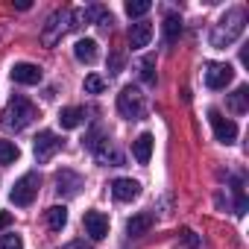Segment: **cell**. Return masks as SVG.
<instances>
[{
  "label": "cell",
  "mask_w": 249,
  "mask_h": 249,
  "mask_svg": "<svg viewBox=\"0 0 249 249\" xmlns=\"http://www.w3.org/2000/svg\"><path fill=\"white\" fill-rule=\"evenodd\" d=\"M243 30H246V12H243V9H229V12L217 21V27L211 30V47L226 50L229 44H234V41L243 36Z\"/></svg>",
  "instance_id": "6da1fadb"
},
{
  "label": "cell",
  "mask_w": 249,
  "mask_h": 249,
  "mask_svg": "<svg viewBox=\"0 0 249 249\" xmlns=\"http://www.w3.org/2000/svg\"><path fill=\"white\" fill-rule=\"evenodd\" d=\"M0 117H3V120H0V123H3V126L6 129H24V126H30V123H33V117H36V106L27 100V97H21V94H15L9 103H6V108H3V114H0Z\"/></svg>",
  "instance_id": "7a4b0ae2"
},
{
  "label": "cell",
  "mask_w": 249,
  "mask_h": 249,
  "mask_svg": "<svg viewBox=\"0 0 249 249\" xmlns=\"http://www.w3.org/2000/svg\"><path fill=\"white\" fill-rule=\"evenodd\" d=\"M117 111L126 117V120H138L144 114V94L135 85H126L117 94Z\"/></svg>",
  "instance_id": "3957f363"
},
{
  "label": "cell",
  "mask_w": 249,
  "mask_h": 249,
  "mask_svg": "<svg viewBox=\"0 0 249 249\" xmlns=\"http://www.w3.org/2000/svg\"><path fill=\"white\" fill-rule=\"evenodd\" d=\"M38 188H41V176L38 173H24L18 182H15V188H12V194H9V199L15 202V205H30L33 199H36V194H38Z\"/></svg>",
  "instance_id": "277c9868"
},
{
  "label": "cell",
  "mask_w": 249,
  "mask_h": 249,
  "mask_svg": "<svg viewBox=\"0 0 249 249\" xmlns=\"http://www.w3.org/2000/svg\"><path fill=\"white\" fill-rule=\"evenodd\" d=\"M71 30V12H53L50 18H47V24H44V30H41V41L47 44V47H53V44H59L62 41V36Z\"/></svg>",
  "instance_id": "5b68a950"
},
{
  "label": "cell",
  "mask_w": 249,
  "mask_h": 249,
  "mask_svg": "<svg viewBox=\"0 0 249 249\" xmlns=\"http://www.w3.org/2000/svg\"><path fill=\"white\" fill-rule=\"evenodd\" d=\"M208 123H211L214 138H217L220 144H234V138H237V123H234V120H229V117H223L217 108H211V111H208Z\"/></svg>",
  "instance_id": "8992f818"
},
{
  "label": "cell",
  "mask_w": 249,
  "mask_h": 249,
  "mask_svg": "<svg viewBox=\"0 0 249 249\" xmlns=\"http://www.w3.org/2000/svg\"><path fill=\"white\" fill-rule=\"evenodd\" d=\"M231 79H234L231 65H223V62H208V65H205V85H208V88L220 91V88H226Z\"/></svg>",
  "instance_id": "52a82bcc"
},
{
  "label": "cell",
  "mask_w": 249,
  "mask_h": 249,
  "mask_svg": "<svg viewBox=\"0 0 249 249\" xmlns=\"http://www.w3.org/2000/svg\"><path fill=\"white\" fill-rule=\"evenodd\" d=\"M62 150V138L56 135V132H41L38 138H36V144H33V153H36V161H50L56 153Z\"/></svg>",
  "instance_id": "ba28073f"
},
{
  "label": "cell",
  "mask_w": 249,
  "mask_h": 249,
  "mask_svg": "<svg viewBox=\"0 0 249 249\" xmlns=\"http://www.w3.org/2000/svg\"><path fill=\"white\" fill-rule=\"evenodd\" d=\"M82 226H85V234L91 240H103L108 234V217L103 211H85L82 217Z\"/></svg>",
  "instance_id": "9c48e42d"
},
{
  "label": "cell",
  "mask_w": 249,
  "mask_h": 249,
  "mask_svg": "<svg viewBox=\"0 0 249 249\" xmlns=\"http://www.w3.org/2000/svg\"><path fill=\"white\" fill-rule=\"evenodd\" d=\"M41 76H44L41 68L33 65V62H18V65L12 68V82H18V85H38Z\"/></svg>",
  "instance_id": "30bf717a"
},
{
  "label": "cell",
  "mask_w": 249,
  "mask_h": 249,
  "mask_svg": "<svg viewBox=\"0 0 249 249\" xmlns=\"http://www.w3.org/2000/svg\"><path fill=\"white\" fill-rule=\"evenodd\" d=\"M138 194H141V182H135V179H114L111 182V196L117 202H132V199H138Z\"/></svg>",
  "instance_id": "8fae6325"
},
{
  "label": "cell",
  "mask_w": 249,
  "mask_h": 249,
  "mask_svg": "<svg viewBox=\"0 0 249 249\" xmlns=\"http://www.w3.org/2000/svg\"><path fill=\"white\" fill-rule=\"evenodd\" d=\"M150 38H153V24L138 21V24H132V27H129V47H132V50L147 47V44H150Z\"/></svg>",
  "instance_id": "7c38bea8"
},
{
  "label": "cell",
  "mask_w": 249,
  "mask_h": 249,
  "mask_svg": "<svg viewBox=\"0 0 249 249\" xmlns=\"http://www.w3.org/2000/svg\"><path fill=\"white\" fill-rule=\"evenodd\" d=\"M73 56H76V62H82V65H94L97 56H100L97 41H94V38H79V41L73 44Z\"/></svg>",
  "instance_id": "4fadbf2b"
},
{
  "label": "cell",
  "mask_w": 249,
  "mask_h": 249,
  "mask_svg": "<svg viewBox=\"0 0 249 249\" xmlns=\"http://www.w3.org/2000/svg\"><path fill=\"white\" fill-rule=\"evenodd\" d=\"M153 135L150 132H141L138 138H135V144H132V156H135V161L138 164H150V159H153Z\"/></svg>",
  "instance_id": "5bb4252c"
},
{
  "label": "cell",
  "mask_w": 249,
  "mask_h": 249,
  "mask_svg": "<svg viewBox=\"0 0 249 249\" xmlns=\"http://www.w3.org/2000/svg\"><path fill=\"white\" fill-rule=\"evenodd\" d=\"M94 156H97V161L106 164V167H120V164H123V153H120L117 147H108V144H106V147H97Z\"/></svg>",
  "instance_id": "9a60e30c"
},
{
  "label": "cell",
  "mask_w": 249,
  "mask_h": 249,
  "mask_svg": "<svg viewBox=\"0 0 249 249\" xmlns=\"http://www.w3.org/2000/svg\"><path fill=\"white\" fill-rule=\"evenodd\" d=\"M82 120H85V111H82V108H76V106H68V108H62V111H59V123H62V129H76Z\"/></svg>",
  "instance_id": "2e32d148"
},
{
  "label": "cell",
  "mask_w": 249,
  "mask_h": 249,
  "mask_svg": "<svg viewBox=\"0 0 249 249\" xmlns=\"http://www.w3.org/2000/svg\"><path fill=\"white\" fill-rule=\"evenodd\" d=\"M150 226H153V214H135V217L126 223V234H129V237H141V234L150 231Z\"/></svg>",
  "instance_id": "e0dca14e"
},
{
  "label": "cell",
  "mask_w": 249,
  "mask_h": 249,
  "mask_svg": "<svg viewBox=\"0 0 249 249\" xmlns=\"http://www.w3.org/2000/svg\"><path fill=\"white\" fill-rule=\"evenodd\" d=\"M161 30H164V41H167V44H176V41H179V36H182V18L170 12V15L164 18Z\"/></svg>",
  "instance_id": "ac0fdd59"
},
{
  "label": "cell",
  "mask_w": 249,
  "mask_h": 249,
  "mask_svg": "<svg viewBox=\"0 0 249 249\" xmlns=\"http://www.w3.org/2000/svg\"><path fill=\"white\" fill-rule=\"evenodd\" d=\"M56 185H59V194L65 191V194H71V196H73V194L82 188V179H79L76 173H71V170H62V173L56 176Z\"/></svg>",
  "instance_id": "d6986e66"
},
{
  "label": "cell",
  "mask_w": 249,
  "mask_h": 249,
  "mask_svg": "<svg viewBox=\"0 0 249 249\" xmlns=\"http://www.w3.org/2000/svg\"><path fill=\"white\" fill-rule=\"evenodd\" d=\"M47 226H50V231H62V229L68 226V208H65V205L47 208Z\"/></svg>",
  "instance_id": "ffe728a7"
},
{
  "label": "cell",
  "mask_w": 249,
  "mask_h": 249,
  "mask_svg": "<svg viewBox=\"0 0 249 249\" xmlns=\"http://www.w3.org/2000/svg\"><path fill=\"white\" fill-rule=\"evenodd\" d=\"M246 100H249V88H246V85H240V88L229 97V108H231V111H237V114H243V111H246Z\"/></svg>",
  "instance_id": "44dd1931"
},
{
  "label": "cell",
  "mask_w": 249,
  "mask_h": 249,
  "mask_svg": "<svg viewBox=\"0 0 249 249\" xmlns=\"http://www.w3.org/2000/svg\"><path fill=\"white\" fill-rule=\"evenodd\" d=\"M18 156H21V150L15 141H0V164H12V161H18Z\"/></svg>",
  "instance_id": "7402d4cb"
},
{
  "label": "cell",
  "mask_w": 249,
  "mask_h": 249,
  "mask_svg": "<svg viewBox=\"0 0 249 249\" xmlns=\"http://www.w3.org/2000/svg\"><path fill=\"white\" fill-rule=\"evenodd\" d=\"M150 6H153L150 0H129V3L123 6V9H126V15H129V18H141V15H147V12H150Z\"/></svg>",
  "instance_id": "603a6c76"
},
{
  "label": "cell",
  "mask_w": 249,
  "mask_h": 249,
  "mask_svg": "<svg viewBox=\"0 0 249 249\" xmlns=\"http://www.w3.org/2000/svg\"><path fill=\"white\" fill-rule=\"evenodd\" d=\"M141 76H144V82H156V59L153 56H144L141 59Z\"/></svg>",
  "instance_id": "cb8c5ba5"
},
{
  "label": "cell",
  "mask_w": 249,
  "mask_h": 249,
  "mask_svg": "<svg viewBox=\"0 0 249 249\" xmlns=\"http://www.w3.org/2000/svg\"><path fill=\"white\" fill-rule=\"evenodd\" d=\"M103 88H106V79L103 76H97V73H88L85 76V91L88 94H100Z\"/></svg>",
  "instance_id": "d4e9b609"
},
{
  "label": "cell",
  "mask_w": 249,
  "mask_h": 249,
  "mask_svg": "<svg viewBox=\"0 0 249 249\" xmlns=\"http://www.w3.org/2000/svg\"><path fill=\"white\" fill-rule=\"evenodd\" d=\"M0 249H24V240H21V234H15V231L3 234V237H0Z\"/></svg>",
  "instance_id": "484cf974"
},
{
  "label": "cell",
  "mask_w": 249,
  "mask_h": 249,
  "mask_svg": "<svg viewBox=\"0 0 249 249\" xmlns=\"http://www.w3.org/2000/svg\"><path fill=\"white\" fill-rule=\"evenodd\" d=\"M12 226V214L9 211H0V229H9Z\"/></svg>",
  "instance_id": "4316f807"
},
{
  "label": "cell",
  "mask_w": 249,
  "mask_h": 249,
  "mask_svg": "<svg viewBox=\"0 0 249 249\" xmlns=\"http://www.w3.org/2000/svg\"><path fill=\"white\" fill-rule=\"evenodd\" d=\"M182 237H185V243H191V246H196V243H199V240L194 237V231H191V229H185V231H182Z\"/></svg>",
  "instance_id": "83f0119b"
},
{
  "label": "cell",
  "mask_w": 249,
  "mask_h": 249,
  "mask_svg": "<svg viewBox=\"0 0 249 249\" xmlns=\"http://www.w3.org/2000/svg\"><path fill=\"white\" fill-rule=\"evenodd\" d=\"M62 249H88L85 243H79V240H73V243H68V246H62Z\"/></svg>",
  "instance_id": "f1b7e54d"
}]
</instances>
